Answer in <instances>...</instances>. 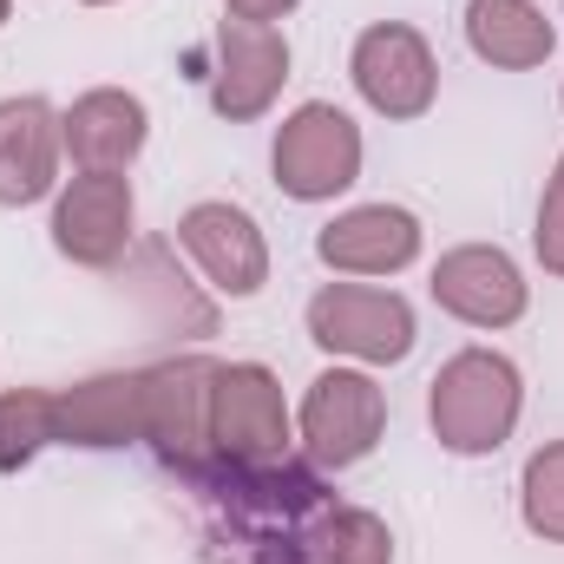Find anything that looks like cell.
<instances>
[{
  "label": "cell",
  "instance_id": "22",
  "mask_svg": "<svg viewBox=\"0 0 564 564\" xmlns=\"http://www.w3.org/2000/svg\"><path fill=\"white\" fill-rule=\"evenodd\" d=\"M0 20H7V0H0Z\"/></svg>",
  "mask_w": 564,
  "mask_h": 564
},
{
  "label": "cell",
  "instance_id": "2",
  "mask_svg": "<svg viewBox=\"0 0 564 564\" xmlns=\"http://www.w3.org/2000/svg\"><path fill=\"white\" fill-rule=\"evenodd\" d=\"M210 446L230 466H276L289 446V414H282V388L270 368H217L210 388Z\"/></svg>",
  "mask_w": 564,
  "mask_h": 564
},
{
  "label": "cell",
  "instance_id": "13",
  "mask_svg": "<svg viewBox=\"0 0 564 564\" xmlns=\"http://www.w3.org/2000/svg\"><path fill=\"white\" fill-rule=\"evenodd\" d=\"M59 139L66 132L46 112V99H7L0 106V204H33L53 191Z\"/></svg>",
  "mask_w": 564,
  "mask_h": 564
},
{
  "label": "cell",
  "instance_id": "21",
  "mask_svg": "<svg viewBox=\"0 0 564 564\" xmlns=\"http://www.w3.org/2000/svg\"><path fill=\"white\" fill-rule=\"evenodd\" d=\"M289 7H295V0H230V13H237V20H257V26L276 20V13H289Z\"/></svg>",
  "mask_w": 564,
  "mask_h": 564
},
{
  "label": "cell",
  "instance_id": "4",
  "mask_svg": "<svg viewBox=\"0 0 564 564\" xmlns=\"http://www.w3.org/2000/svg\"><path fill=\"white\" fill-rule=\"evenodd\" d=\"M308 335L335 355H355V361H401L414 348V315L388 289L335 282L308 302Z\"/></svg>",
  "mask_w": 564,
  "mask_h": 564
},
{
  "label": "cell",
  "instance_id": "19",
  "mask_svg": "<svg viewBox=\"0 0 564 564\" xmlns=\"http://www.w3.org/2000/svg\"><path fill=\"white\" fill-rule=\"evenodd\" d=\"M525 525L539 539H564V440L525 459Z\"/></svg>",
  "mask_w": 564,
  "mask_h": 564
},
{
  "label": "cell",
  "instance_id": "8",
  "mask_svg": "<svg viewBox=\"0 0 564 564\" xmlns=\"http://www.w3.org/2000/svg\"><path fill=\"white\" fill-rule=\"evenodd\" d=\"M53 237H59V250L73 263H93V270L119 263L126 243H132V184L112 177V171L73 177V191L53 210Z\"/></svg>",
  "mask_w": 564,
  "mask_h": 564
},
{
  "label": "cell",
  "instance_id": "11",
  "mask_svg": "<svg viewBox=\"0 0 564 564\" xmlns=\"http://www.w3.org/2000/svg\"><path fill=\"white\" fill-rule=\"evenodd\" d=\"M210 388H217V368L210 361H171L158 375H144V433L197 466L204 459V440H210Z\"/></svg>",
  "mask_w": 564,
  "mask_h": 564
},
{
  "label": "cell",
  "instance_id": "9",
  "mask_svg": "<svg viewBox=\"0 0 564 564\" xmlns=\"http://www.w3.org/2000/svg\"><path fill=\"white\" fill-rule=\"evenodd\" d=\"M433 295L446 315L473 322V328H506L525 315V282H519V263L506 250H486V243H466L453 257H440L433 270Z\"/></svg>",
  "mask_w": 564,
  "mask_h": 564
},
{
  "label": "cell",
  "instance_id": "23",
  "mask_svg": "<svg viewBox=\"0 0 564 564\" xmlns=\"http://www.w3.org/2000/svg\"><path fill=\"white\" fill-rule=\"evenodd\" d=\"M93 7H99V0H93Z\"/></svg>",
  "mask_w": 564,
  "mask_h": 564
},
{
  "label": "cell",
  "instance_id": "10",
  "mask_svg": "<svg viewBox=\"0 0 564 564\" xmlns=\"http://www.w3.org/2000/svg\"><path fill=\"white\" fill-rule=\"evenodd\" d=\"M177 237H184V250L204 263V276L217 282L224 295H257L263 276H270L263 230L237 204H191L184 224H177Z\"/></svg>",
  "mask_w": 564,
  "mask_h": 564
},
{
  "label": "cell",
  "instance_id": "6",
  "mask_svg": "<svg viewBox=\"0 0 564 564\" xmlns=\"http://www.w3.org/2000/svg\"><path fill=\"white\" fill-rule=\"evenodd\" d=\"M355 86L388 119H421L433 106V53L414 26H368L355 40Z\"/></svg>",
  "mask_w": 564,
  "mask_h": 564
},
{
  "label": "cell",
  "instance_id": "1",
  "mask_svg": "<svg viewBox=\"0 0 564 564\" xmlns=\"http://www.w3.org/2000/svg\"><path fill=\"white\" fill-rule=\"evenodd\" d=\"M519 421V368L506 355L466 348L433 381V433L453 453H492Z\"/></svg>",
  "mask_w": 564,
  "mask_h": 564
},
{
  "label": "cell",
  "instance_id": "16",
  "mask_svg": "<svg viewBox=\"0 0 564 564\" xmlns=\"http://www.w3.org/2000/svg\"><path fill=\"white\" fill-rule=\"evenodd\" d=\"M466 40L492 66H539L552 53V20L532 0H473L466 7Z\"/></svg>",
  "mask_w": 564,
  "mask_h": 564
},
{
  "label": "cell",
  "instance_id": "18",
  "mask_svg": "<svg viewBox=\"0 0 564 564\" xmlns=\"http://www.w3.org/2000/svg\"><path fill=\"white\" fill-rule=\"evenodd\" d=\"M46 440H59V394H40V388L0 394V473L26 466Z\"/></svg>",
  "mask_w": 564,
  "mask_h": 564
},
{
  "label": "cell",
  "instance_id": "20",
  "mask_svg": "<svg viewBox=\"0 0 564 564\" xmlns=\"http://www.w3.org/2000/svg\"><path fill=\"white\" fill-rule=\"evenodd\" d=\"M539 257H545L552 276H564V158L552 171V184H545V204H539Z\"/></svg>",
  "mask_w": 564,
  "mask_h": 564
},
{
  "label": "cell",
  "instance_id": "5",
  "mask_svg": "<svg viewBox=\"0 0 564 564\" xmlns=\"http://www.w3.org/2000/svg\"><path fill=\"white\" fill-rule=\"evenodd\" d=\"M381 388L368 375H348V368H328L308 401H302V433H308V453L322 466H355L375 440H381Z\"/></svg>",
  "mask_w": 564,
  "mask_h": 564
},
{
  "label": "cell",
  "instance_id": "15",
  "mask_svg": "<svg viewBox=\"0 0 564 564\" xmlns=\"http://www.w3.org/2000/svg\"><path fill=\"white\" fill-rule=\"evenodd\" d=\"M132 433H144V375H106V381L59 394V440L119 446Z\"/></svg>",
  "mask_w": 564,
  "mask_h": 564
},
{
  "label": "cell",
  "instance_id": "17",
  "mask_svg": "<svg viewBox=\"0 0 564 564\" xmlns=\"http://www.w3.org/2000/svg\"><path fill=\"white\" fill-rule=\"evenodd\" d=\"M302 564H388V525L375 512H322L302 532Z\"/></svg>",
  "mask_w": 564,
  "mask_h": 564
},
{
  "label": "cell",
  "instance_id": "7",
  "mask_svg": "<svg viewBox=\"0 0 564 564\" xmlns=\"http://www.w3.org/2000/svg\"><path fill=\"white\" fill-rule=\"evenodd\" d=\"M289 79V46L257 20H224L217 26V73H210V106L224 119H257Z\"/></svg>",
  "mask_w": 564,
  "mask_h": 564
},
{
  "label": "cell",
  "instance_id": "3",
  "mask_svg": "<svg viewBox=\"0 0 564 564\" xmlns=\"http://www.w3.org/2000/svg\"><path fill=\"white\" fill-rule=\"evenodd\" d=\"M355 171H361V132L335 106H302L276 132V184L302 204L348 191Z\"/></svg>",
  "mask_w": 564,
  "mask_h": 564
},
{
  "label": "cell",
  "instance_id": "12",
  "mask_svg": "<svg viewBox=\"0 0 564 564\" xmlns=\"http://www.w3.org/2000/svg\"><path fill=\"white\" fill-rule=\"evenodd\" d=\"M322 263L328 270H355V276H388V270H408L414 250H421V224L394 204H361L348 217H335L322 237H315Z\"/></svg>",
  "mask_w": 564,
  "mask_h": 564
},
{
  "label": "cell",
  "instance_id": "14",
  "mask_svg": "<svg viewBox=\"0 0 564 564\" xmlns=\"http://www.w3.org/2000/svg\"><path fill=\"white\" fill-rule=\"evenodd\" d=\"M59 132H66L73 158H79L86 171H126L144 144V106L132 93H86V99L59 119Z\"/></svg>",
  "mask_w": 564,
  "mask_h": 564
}]
</instances>
